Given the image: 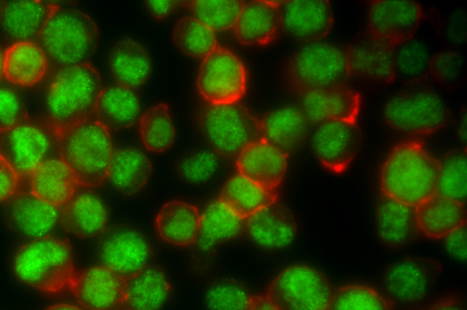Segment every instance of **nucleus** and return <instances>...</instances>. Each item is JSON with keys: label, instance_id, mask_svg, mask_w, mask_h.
I'll return each mask as SVG.
<instances>
[{"label": "nucleus", "instance_id": "f257e3e1", "mask_svg": "<svg viewBox=\"0 0 467 310\" xmlns=\"http://www.w3.org/2000/svg\"><path fill=\"white\" fill-rule=\"evenodd\" d=\"M439 169L440 160L421 142H400L382 165L381 193L416 207L436 193Z\"/></svg>", "mask_w": 467, "mask_h": 310}, {"label": "nucleus", "instance_id": "f03ea898", "mask_svg": "<svg viewBox=\"0 0 467 310\" xmlns=\"http://www.w3.org/2000/svg\"><path fill=\"white\" fill-rule=\"evenodd\" d=\"M101 89L99 74L88 62L57 69L47 90L45 119L60 136L93 118Z\"/></svg>", "mask_w": 467, "mask_h": 310}, {"label": "nucleus", "instance_id": "7ed1b4c3", "mask_svg": "<svg viewBox=\"0 0 467 310\" xmlns=\"http://www.w3.org/2000/svg\"><path fill=\"white\" fill-rule=\"evenodd\" d=\"M12 267L21 283L46 294L70 291L77 274L70 243L51 235L22 244Z\"/></svg>", "mask_w": 467, "mask_h": 310}, {"label": "nucleus", "instance_id": "20e7f679", "mask_svg": "<svg viewBox=\"0 0 467 310\" xmlns=\"http://www.w3.org/2000/svg\"><path fill=\"white\" fill-rule=\"evenodd\" d=\"M99 42L95 21L84 11L58 5L46 23L37 44L57 69L88 63Z\"/></svg>", "mask_w": 467, "mask_h": 310}, {"label": "nucleus", "instance_id": "39448f33", "mask_svg": "<svg viewBox=\"0 0 467 310\" xmlns=\"http://www.w3.org/2000/svg\"><path fill=\"white\" fill-rule=\"evenodd\" d=\"M113 150L109 130L94 118L59 136L58 156L80 187L98 188L108 181Z\"/></svg>", "mask_w": 467, "mask_h": 310}, {"label": "nucleus", "instance_id": "423d86ee", "mask_svg": "<svg viewBox=\"0 0 467 310\" xmlns=\"http://www.w3.org/2000/svg\"><path fill=\"white\" fill-rule=\"evenodd\" d=\"M348 78L346 48L321 41L297 49L284 69L288 88L300 97L346 84Z\"/></svg>", "mask_w": 467, "mask_h": 310}, {"label": "nucleus", "instance_id": "0eeeda50", "mask_svg": "<svg viewBox=\"0 0 467 310\" xmlns=\"http://www.w3.org/2000/svg\"><path fill=\"white\" fill-rule=\"evenodd\" d=\"M198 122L211 150L223 158L236 159L246 145L262 139L260 119L238 103L207 104Z\"/></svg>", "mask_w": 467, "mask_h": 310}, {"label": "nucleus", "instance_id": "6e6552de", "mask_svg": "<svg viewBox=\"0 0 467 310\" xmlns=\"http://www.w3.org/2000/svg\"><path fill=\"white\" fill-rule=\"evenodd\" d=\"M383 117L393 129L410 135H430L443 129L450 119L445 99L427 88H411L392 95Z\"/></svg>", "mask_w": 467, "mask_h": 310}, {"label": "nucleus", "instance_id": "1a4fd4ad", "mask_svg": "<svg viewBox=\"0 0 467 310\" xmlns=\"http://www.w3.org/2000/svg\"><path fill=\"white\" fill-rule=\"evenodd\" d=\"M59 136L47 121L29 117L0 132V154L20 178H27L45 160L58 156Z\"/></svg>", "mask_w": 467, "mask_h": 310}, {"label": "nucleus", "instance_id": "9d476101", "mask_svg": "<svg viewBox=\"0 0 467 310\" xmlns=\"http://www.w3.org/2000/svg\"><path fill=\"white\" fill-rule=\"evenodd\" d=\"M334 289L319 270L303 264L289 265L269 284L265 295L280 310H326Z\"/></svg>", "mask_w": 467, "mask_h": 310}, {"label": "nucleus", "instance_id": "9b49d317", "mask_svg": "<svg viewBox=\"0 0 467 310\" xmlns=\"http://www.w3.org/2000/svg\"><path fill=\"white\" fill-rule=\"evenodd\" d=\"M196 86L210 105L238 103L247 88V72L242 60L227 48L217 46L201 63Z\"/></svg>", "mask_w": 467, "mask_h": 310}, {"label": "nucleus", "instance_id": "f8f14e48", "mask_svg": "<svg viewBox=\"0 0 467 310\" xmlns=\"http://www.w3.org/2000/svg\"><path fill=\"white\" fill-rule=\"evenodd\" d=\"M440 264L428 257H407L389 264L383 274L385 295L393 305L416 307L430 295L441 274Z\"/></svg>", "mask_w": 467, "mask_h": 310}, {"label": "nucleus", "instance_id": "ddd939ff", "mask_svg": "<svg viewBox=\"0 0 467 310\" xmlns=\"http://www.w3.org/2000/svg\"><path fill=\"white\" fill-rule=\"evenodd\" d=\"M242 220L225 208L220 201L211 202L201 216V225L195 243L191 247V264L202 274L212 267L217 251L244 232Z\"/></svg>", "mask_w": 467, "mask_h": 310}, {"label": "nucleus", "instance_id": "4468645a", "mask_svg": "<svg viewBox=\"0 0 467 310\" xmlns=\"http://www.w3.org/2000/svg\"><path fill=\"white\" fill-rule=\"evenodd\" d=\"M153 248L145 234L130 226H117L102 234L99 247L101 265L124 279L150 264Z\"/></svg>", "mask_w": 467, "mask_h": 310}, {"label": "nucleus", "instance_id": "2eb2a0df", "mask_svg": "<svg viewBox=\"0 0 467 310\" xmlns=\"http://www.w3.org/2000/svg\"><path fill=\"white\" fill-rule=\"evenodd\" d=\"M357 121L330 120L317 125L311 147L319 163L332 173L346 171L361 146Z\"/></svg>", "mask_w": 467, "mask_h": 310}, {"label": "nucleus", "instance_id": "dca6fc26", "mask_svg": "<svg viewBox=\"0 0 467 310\" xmlns=\"http://www.w3.org/2000/svg\"><path fill=\"white\" fill-rule=\"evenodd\" d=\"M421 7L411 0H373L368 9V34L391 46L411 39L420 23Z\"/></svg>", "mask_w": 467, "mask_h": 310}, {"label": "nucleus", "instance_id": "f3484780", "mask_svg": "<svg viewBox=\"0 0 467 310\" xmlns=\"http://www.w3.org/2000/svg\"><path fill=\"white\" fill-rule=\"evenodd\" d=\"M70 292L86 310H118L125 299L126 279L104 265L77 272Z\"/></svg>", "mask_w": 467, "mask_h": 310}, {"label": "nucleus", "instance_id": "a211bd4d", "mask_svg": "<svg viewBox=\"0 0 467 310\" xmlns=\"http://www.w3.org/2000/svg\"><path fill=\"white\" fill-rule=\"evenodd\" d=\"M244 232L255 247L275 253L295 242L297 223L291 210L277 200L246 219Z\"/></svg>", "mask_w": 467, "mask_h": 310}, {"label": "nucleus", "instance_id": "6ab92c4d", "mask_svg": "<svg viewBox=\"0 0 467 310\" xmlns=\"http://www.w3.org/2000/svg\"><path fill=\"white\" fill-rule=\"evenodd\" d=\"M281 11V27L292 39L305 45L320 41L333 26V10L327 0L284 1Z\"/></svg>", "mask_w": 467, "mask_h": 310}, {"label": "nucleus", "instance_id": "aec40b11", "mask_svg": "<svg viewBox=\"0 0 467 310\" xmlns=\"http://www.w3.org/2000/svg\"><path fill=\"white\" fill-rule=\"evenodd\" d=\"M394 47L368 34L346 47L348 77L355 79L389 84L395 79Z\"/></svg>", "mask_w": 467, "mask_h": 310}, {"label": "nucleus", "instance_id": "412c9836", "mask_svg": "<svg viewBox=\"0 0 467 310\" xmlns=\"http://www.w3.org/2000/svg\"><path fill=\"white\" fill-rule=\"evenodd\" d=\"M60 208L35 196L29 190L17 191L9 200L8 225L18 235L33 240L49 236L59 222Z\"/></svg>", "mask_w": 467, "mask_h": 310}, {"label": "nucleus", "instance_id": "4be33fe9", "mask_svg": "<svg viewBox=\"0 0 467 310\" xmlns=\"http://www.w3.org/2000/svg\"><path fill=\"white\" fill-rule=\"evenodd\" d=\"M361 98L353 88L342 84L301 96L300 109L308 123L330 120L357 121Z\"/></svg>", "mask_w": 467, "mask_h": 310}, {"label": "nucleus", "instance_id": "5701e85b", "mask_svg": "<svg viewBox=\"0 0 467 310\" xmlns=\"http://www.w3.org/2000/svg\"><path fill=\"white\" fill-rule=\"evenodd\" d=\"M283 4L268 0L244 3L232 28L237 41L246 46H263L274 41L282 26Z\"/></svg>", "mask_w": 467, "mask_h": 310}, {"label": "nucleus", "instance_id": "b1692460", "mask_svg": "<svg viewBox=\"0 0 467 310\" xmlns=\"http://www.w3.org/2000/svg\"><path fill=\"white\" fill-rule=\"evenodd\" d=\"M287 159L263 139L246 145L236 157L238 174L269 191H277L283 182Z\"/></svg>", "mask_w": 467, "mask_h": 310}, {"label": "nucleus", "instance_id": "393cba45", "mask_svg": "<svg viewBox=\"0 0 467 310\" xmlns=\"http://www.w3.org/2000/svg\"><path fill=\"white\" fill-rule=\"evenodd\" d=\"M57 6L39 0L5 2L0 18L2 34L12 44L35 42Z\"/></svg>", "mask_w": 467, "mask_h": 310}, {"label": "nucleus", "instance_id": "a878e982", "mask_svg": "<svg viewBox=\"0 0 467 310\" xmlns=\"http://www.w3.org/2000/svg\"><path fill=\"white\" fill-rule=\"evenodd\" d=\"M109 214L102 200L93 192L76 193L60 208L59 222L69 234L91 239L102 235L108 227Z\"/></svg>", "mask_w": 467, "mask_h": 310}, {"label": "nucleus", "instance_id": "bb28decb", "mask_svg": "<svg viewBox=\"0 0 467 310\" xmlns=\"http://www.w3.org/2000/svg\"><path fill=\"white\" fill-rule=\"evenodd\" d=\"M377 234L388 247L400 248L420 234L416 207L381 194L375 212Z\"/></svg>", "mask_w": 467, "mask_h": 310}, {"label": "nucleus", "instance_id": "cd10ccee", "mask_svg": "<svg viewBox=\"0 0 467 310\" xmlns=\"http://www.w3.org/2000/svg\"><path fill=\"white\" fill-rule=\"evenodd\" d=\"M109 69L117 85L135 90L143 86L150 77L151 57L140 40L124 37L110 49Z\"/></svg>", "mask_w": 467, "mask_h": 310}, {"label": "nucleus", "instance_id": "c85d7f7f", "mask_svg": "<svg viewBox=\"0 0 467 310\" xmlns=\"http://www.w3.org/2000/svg\"><path fill=\"white\" fill-rule=\"evenodd\" d=\"M202 212L187 202L173 200L164 203L154 219L158 236L166 243L191 248L196 241Z\"/></svg>", "mask_w": 467, "mask_h": 310}, {"label": "nucleus", "instance_id": "c756f323", "mask_svg": "<svg viewBox=\"0 0 467 310\" xmlns=\"http://www.w3.org/2000/svg\"><path fill=\"white\" fill-rule=\"evenodd\" d=\"M171 294V284L165 270L150 264L126 279L121 310H161Z\"/></svg>", "mask_w": 467, "mask_h": 310}, {"label": "nucleus", "instance_id": "7c9ffc66", "mask_svg": "<svg viewBox=\"0 0 467 310\" xmlns=\"http://www.w3.org/2000/svg\"><path fill=\"white\" fill-rule=\"evenodd\" d=\"M153 167L149 157L134 147L113 150L108 181L120 195L134 197L149 184Z\"/></svg>", "mask_w": 467, "mask_h": 310}, {"label": "nucleus", "instance_id": "2f4dec72", "mask_svg": "<svg viewBox=\"0 0 467 310\" xmlns=\"http://www.w3.org/2000/svg\"><path fill=\"white\" fill-rule=\"evenodd\" d=\"M78 187L74 173L60 157L45 160L29 176V191L57 208L68 202Z\"/></svg>", "mask_w": 467, "mask_h": 310}, {"label": "nucleus", "instance_id": "473e14b6", "mask_svg": "<svg viewBox=\"0 0 467 310\" xmlns=\"http://www.w3.org/2000/svg\"><path fill=\"white\" fill-rule=\"evenodd\" d=\"M307 126L302 110L295 106L273 109L260 119L262 139L287 157L304 141Z\"/></svg>", "mask_w": 467, "mask_h": 310}, {"label": "nucleus", "instance_id": "72a5a7b5", "mask_svg": "<svg viewBox=\"0 0 467 310\" xmlns=\"http://www.w3.org/2000/svg\"><path fill=\"white\" fill-rule=\"evenodd\" d=\"M140 102L134 89L113 85L101 89L93 118L110 130L132 127L140 117Z\"/></svg>", "mask_w": 467, "mask_h": 310}, {"label": "nucleus", "instance_id": "f704fd0d", "mask_svg": "<svg viewBox=\"0 0 467 310\" xmlns=\"http://www.w3.org/2000/svg\"><path fill=\"white\" fill-rule=\"evenodd\" d=\"M48 67L47 57L36 42L15 43L5 51L4 78L15 86H36L46 77Z\"/></svg>", "mask_w": 467, "mask_h": 310}, {"label": "nucleus", "instance_id": "c9c22d12", "mask_svg": "<svg viewBox=\"0 0 467 310\" xmlns=\"http://www.w3.org/2000/svg\"><path fill=\"white\" fill-rule=\"evenodd\" d=\"M416 216L420 232L431 239H443L466 223L465 205L437 193L416 206Z\"/></svg>", "mask_w": 467, "mask_h": 310}, {"label": "nucleus", "instance_id": "e433bc0d", "mask_svg": "<svg viewBox=\"0 0 467 310\" xmlns=\"http://www.w3.org/2000/svg\"><path fill=\"white\" fill-rule=\"evenodd\" d=\"M218 200L232 213L246 220L278 200L277 191L265 190L240 174L223 186Z\"/></svg>", "mask_w": 467, "mask_h": 310}, {"label": "nucleus", "instance_id": "4c0bfd02", "mask_svg": "<svg viewBox=\"0 0 467 310\" xmlns=\"http://www.w3.org/2000/svg\"><path fill=\"white\" fill-rule=\"evenodd\" d=\"M139 135L145 149L150 152L162 153L172 147L176 131L168 104L157 103L140 115Z\"/></svg>", "mask_w": 467, "mask_h": 310}, {"label": "nucleus", "instance_id": "58836bf2", "mask_svg": "<svg viewBox=\"0 0 467 310\" xmlns=\"http://www.w3.org/2000/svg\"><path fill=\"white\" fill-rule=\"evenodd\" d=\"M172 40L179 51L192 58H204L218 46L215 32L192 16L175 23Z\"/></svg>", "mask_w": 467, "mask_h": 310}, {"label": "nucleus", "instance_id": "ea45409f", "mask_svg": "<svg viewBox=\"0 0 467 310\" xmlns=\"http://www.w3.org/2000/svg\"><path fill=\"white\" fill-rule=\"evenodd\" d=\"M466 192V150L455 149L440 161L436 193L465 205Z\"/></svg>", "mask_w": 467, "mask_h": 310}, {"label": "nucleus", "instance_id": "a19ab883", "mask_svg": "<svg viewBox=\"0 0 467 310\" xmlns=\"http://www.w3.org/2000/svg\"><path fill=\"white\" fill-rule=\"evenodd\" d=\"M389 298L376 288L349 284L334 290L326 310H393Z\"/></svg>", "mask_w": 467, "mask_h": 310}, {"label": "nucleus", "instance_id": "79ce46f5", "mask_svg": "<svg viewBox=\"0 0 467 310\" xmlns=\"http://www.w3.org/2000/svg\"><path fill=\"white\" fill-rule=\"evenodd\" d=\"M244 3L240 0H192L185 2L192 16L213 32L233 28Z\"/></svg>", "mask_w": 467, "mask_h": 310}, {"label": "nucleus", "instance_id": "37998d69", "mask_svg": "<svg viewBox=\"0 0 467 310\" xmlns=\"http://www.w3.org/2000/svg\"><path fill=\"white\" fill-rule=\"evenodd\" d=\"M431 55L420 39H410L394 47L395 77L404 80L421 78L429 67Z\"/></svg>", "mask_w": 467, "mask_h": 310}, {"label": "nucleus", "instance_id": "c03bdc74", "mask_svg": "<svg viewBox=\"0 0 467 310\" xmlns=\"http://www.w3.org/2000/svg\"><path fill=\"white\" fill-rule=\"evenodd\" d=\"M250 296L242 284L224 278L207 286L203 302L207 310H246Z\"/></svg>", "mask_w": 467, "mask_h": 310}, {"label": "nucleus", "instance_id": "a18cd8bd", "mask_svg": "<svg viewBox=\"0 0 467 310\" xmlns=\"http://www.w3.org/2000/svg\"><path fill=\"white\" fill-rule=\"evenodd\" d=\"M218 157L212 150H192L177 161V175L188 184H202L214 176L219 164Z\"/></svg>", "mask_w": 467, "mask_h": 310}, {"label": "nucleus", "instance_id": "49530a36", "mask_svg": "<svg viewBox=\"0 0 467 310\" xmlns=\"http://www.w3.org/2000/svg\"><path fill=\"white\" fill-rule=\"evenodd\" d=\"M462 68V56L456 50H444L431 56L428 67L432 78L443 86L454 84Z\"/></svg>", "mask_w": 467, "mask_h": 310}, {"label": "nucleus", "instance_id": "de8ad7c7", "mask_svg": "<svg viewBox=\"0 0 467 310\" xmlns=\"http://www.w3.org/2000/svg\"><path fill=\"white\" fill-rule=\"evenodd\" d=\"M27 118V110L20 94L12 88L0 86V132Z\"/></svg>", "mask_w": 467, "mask_h": 310}, {"label": "nucleus", "instance_id": "09e8293b", "mask_svg": "<svg viewBox=\"0 0 467 310\" xmlns=\"http://www.w3.org/2000/svg\"><path fill=\"white\" fill-rule=\"evenodd\" d=\"M21 178L0 154V202L9 201L18 191Z\"/></svg>", "mask_w": 467, "mask_h": 310}, {"label": "nucleus", "instance_id": "8fccbe9b", "mask_svg": "<svg viewBox=\"0 0 467 310\" xmlns=\"http://www.w3.org/2000/svg\"><path fill=\"white\" fill-rule=\"evenodd\" d=\"M444 247L453 259L466 260V223L450 232L444 238Z\"/></svg>", "mask_w": 467, "mask_h": 310}, {"label": "nucleus", "instance_id": "3c124183", "mask_svg": "<svg viewBox=\"0 0 467 310\" xmlns=\"http://www.w3.org/2000/svg\"><path fill=\"white\" fill-rule=\"evenodd\" d=\"M419 310H466L465 297L461 293H451Z\"/></svg>", "mask_w": 467, "mask_h": 310}, {"label": "nucleus", "instance_id": "603ef678", "mask_svg": "<svg viewBox=\"0 0 467 310\" xmlns=\"http://www.w3.org/2000/svg\"><path fill=\"white\" fill-rule=\"evenodd\" d=\"M182 3L175 0H150L146 1V8L154 18L163 19L180 8Z\"/></svg>", "mask_w": 467, "mask_h": 310}, {"label": "nucleus", "instance_id": "864d4df0", "mask_svg": "<svg viewBox=\"0 0 467 310\" xmlns=\"http://www.w3.org/2000/svg\"><path fill=\"white\" fill-rule=\"evenodd\" d=\"M246 310H280L265 294H253Z\"/></svg>", "mask_w": 467, "mask_h": 310}, {"label": "nucleus", "instance_id": "5fc2aeb1", "mask_svg": "<svg viewBox=\"0 0 467 310\" xmlns=\"http://www.w3.org/2000/svg\"><path fill=\"white\" fill-rule=\"evenodd\" d=\"M46 310H84L83 308L72 304L59 303L50 305Z\"/></svg>", "mask_w": 467, "mask_h": 310}, {"label": "nucleus", "instance_id": "6e6d98bb", "mask_svg": "<svg viewBox=\"0 0 467 310\" xmlns=\"http://www.w3.org/2000/svg\"><path fill=\"white\" fill-rule=\"evenodd\" d=\"M466 123H465V116L463 114V119H462V122H460L459 125V136L460 139L462 140L463 143H465V138H466Z\"/></svg>", "mask_w": 467, "mask_h": 310}, {"label": "nucleus", "instance_id": "4d7b16f0", "mask_svg": "<svg viewBox=\"0 0 467 310\" xmlns=\"http://www.w3.org/2000/svg\"><path fill=\"white\" fill-rule=\"evenodd\" d=\"M4 54L5 51L0 47V81L4 78Z\"/></svg>", "mask_w": 467, "mask_h": 310}, {"label": "nucleus", "instance_id": "13d9d810", "mask_svg": "<svg viewBox=\"0 0 467 310\" xmlns=\"http://www.w3.org/2000/svg\"><path fill=\"white\" fill-rule=\"evenodd\" d=\"M5 1L0 0V18H1V15H2L3 9L5 7Z\"/></svg>", "mask_w": 467, "mask_h": 310}, {"label": "nucleus", "instance_id": "bf43d9fd", "mask_svg": "<svg viewBox=\"0 0 467 310\" xmlns=\"http://www.w3.org/2000/svg\"><path fill=\"white\" fill-rule=\"evenodd\" d=\"M118 310H121V309H118Z\"/></svg>", "mask_w": 467, "mask_h": 310}]
</instances>
